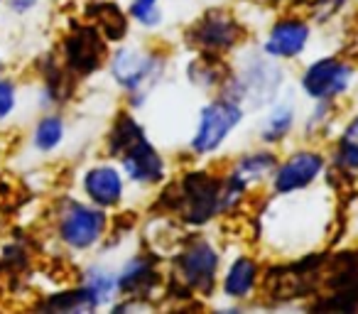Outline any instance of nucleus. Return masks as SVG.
I'll return each instance as SVG.
<instances>
[{
    "label": "nucleus",
    "instance_id": "12",
    "mask_svg": "<svg viewBox=\"0 0 358 314\" xmlns=\"http://www.w3.org/2000/svg\"><path fill=\"white\" fill-rule=\"evenodd\" d=\"M312 25L302 15H282L270 25L260 50L278 62H294L307 52Z\"/></svg>",
    "mask_w": 358,
    "mask_h": 314
},
{
    "label": "nucleus",
    "instance_id": "20",
    "mask_svg": "<svg viewBox=\"0 0 358 314\" xmlns=\"http://www.w3.org/2000/svg\"><path fill=\"white\" fill-rule=\"evenodd\" d=\"M331 162L348 175H358V113L343 123L334 140Z\"/></svg>",
    "mask_w": 358,
    "mask_h": 314
},
{
    "label": "nucleus",
    "instance_id": "11",
    "mask_svg": "<svg viewBox=\"0 0 358 314\" xmlns=\"http://www.w3.org/2000/svg\"><path fill=\"white\" fill-rule=\"evenodd\" d=\"M243 25L231 15L224 8H211L206 10L194 25L187 30V40L194 45L199 52H209V55H229L243 42Z\"/></svg>",
    "mask_w": 358,
    "mask_h": 314
},
{
    "label": "nucleus",
    "instance_id": "21",
    "mask_svg": "<svg viewBox=\"0 0 358 314\" xmlns=\"http://www.w3.org/2000/svg\"><path fill=\"white\" fill-rule=\"evenodd\" d=\"M62 140H64V120H62V115H45L35 128V138H32L35 148L40 152H52V150L59 148Z\"/></svg>",
    "mask_w": 358,
    "mask_h": 314
},
{
    "label": "nucleus",
    "instance_id": "22",
    "mask_svg": "<svg viewBox=\"0 0 358 314\" xmlns=\"http://www.w3.org/2000/svg\"><path fill=\"white\" fill-rule=\"evenodd\" d=\"M128 15L135 25L155 30L162 25V0H130Z\"/></svg>",
    "mask_w": 358,
    "mask_h": 314
},
{
    "label": "nucleus",
    "instance_id": "1",
    "mask_svg": "<svg viewBox=\"0 0 358 314\" xmlns=\"http://www.w3.org/2000/svg\"><path fill=\"white\" fill-rule=\"evenodd\" d=\"M108 155L118 160L125 180L135 187H159L167 180V160L155 148L145 125L130 110L115 115L108 133Z\"/></svg>",
    "mask_w": 358,
    "mask_h": 314
},
{
    "label": "nucleus",
    "instance_id": "8",
    "mask_svg": "<svg viewBox=\"0 0 358 314\" xmlns=\"http://www.w3.org/2000/svg\"><path fill=\"white\" fill-rule=\"evenodd\" d=\"M356 84V66L336 55L309 62L299 74V89L312 101H338Z\"/></svg>",
    "mask_w": 358,
    "mask_h": 314
},
{
    "label": "nucleus",
    "instance_id": "13",
    "mask_svg": "<svg viewBox=\"0 0 358 314\" xmlns=\"http://www.w3.org/2000/svg\"><path fill=\"white\" fill-rule=\"evenodd\" d=\"M125 175L118 165L110 162H99V165L89 167L81 177V190H84L86 199L91 204L101 206V209H115L123 204L125 199Z\"/></svg>",
    "mask_w": 358,
    "mask_h": 314
},
{
    "label": "nucleus",
    "instance_id": "26",
    "mask_svg": "<svg viewBox=\"0 0 358 314\" xmlns=\"http://www.w3.org/2000/svg\"><path fill=\"white\" fill-rule=\"evenodd\" d=\"M37 0H15V3H13V8H15V10H30L32 6H35Z\"/></svg>",
    "mask_w": 358,
    "mask_h": 314
},
{
    "label": "nucleus",
    "instance_id": "25",
    "mask_svg": "<svg viewBox=\"0 0 358 314\" xmlns=\"http://www.w3.org/2000/svg\"><path fill=\"white\" fill-rule=\"evenodd\" d=\"M15 108V84L13 81H0V120L8 118Z\"/></svg>",
    "mask_w": 358,
    "mask_h": 314
},
{
    "label": "nucleus",
    "instance_id": "4",
    "mask_svg": "<svg viewBox=\"0 0 358 314\" xmlns=\"http://www.w3.org/2000/svg\"><path fill=\"white\" fill-rule=\"evenodd\" d=\"M164 201L182 224L194 229L211 224L216 216H221V177L204 170L187 172L179 177Z\"/></svg>",
    "mask_w": 358,
    "mask_h": 314
},
{
    "label": "nucleus",
    "instance_id": "6",
    "mask_svg": "<svg viewBox=\"0 0 358 314\" xmlns=\"http://www.w3.org/2000/svg\"><path fill=\"white\" fill-rule=\"evenodd\" d=\"M278 162V155L268 145L238 155L229 170L221 175V216L238 209L253 187L270 182Z\"/></svg>",
    "mask_w": 358,
    "mask_h": 314
},
{
    "label": "nucleus",
    "instance_id": "9",
    "mask_svg": "<svg viewBox=\"0 0 358 314\" xmlns=\"http://www.w3.org/2000/svg\"><path fill=\"white\" fill-rule=\"evenodd\" d=\"M57 234L71 250H91L108 234L106 209L91 201H66L57 221Z\"/></svg>",
    "mask_w": 358,
    "mask_h": 314
},
{
    "label": "nucleus",
    "instance_id": "23",
    "mask_svg": "<svg viewBox=\"0 0 358 314\" xmlns=\"http://www.w3.org/2000/svg\"><path fill=\"white\" fill-rule=\"evenodd\" d=\"M334 106H336V101H314V108L309 110L307 120H304V133L322 135L324 128L331 123Z\"/></svg>",
    "mask_w": 358,
    "mask_h": 314
},
{
    "label": "nucleus",
    "instance_id": "14",
    "mask_svg": "<svg viewBox=\"0 0 358 314\" xmlns=\"http://www.w3.org/2000/svg\"><path fill=\"white\" fill-rule=\"evenodd\" d=\"M159 273H157V260L150 253H138L123 263L118 270V297L128 299H143L157 290Z\"/></svg>",
    "mask_w": 358,
    "mask_h": 314
},
{
    "label": "nucleus",
    "instance_id": "2",
    "mask_svg": "<svg viewBox=\"0 0 358 314\" xmlns=\"http://www.w3.org/2000/svg\"><path fill=\"white\" fill-rule=\"evenodd\" d=\"M285 66L282 62L268 57L263 50H248L241 55L238 64L229 69L221 94L234 99L248 110L268 108L285 89Z\"/></svg>",
    "mask_w": 358,
    "mask_h": 314
},
{
    "label": "nucleus",
    "instance_id": "18",
    "mask_svg": "<svg viewBox=\"0 0 358 314\" xmlns=\"http://www.w3.org/2000/svg\"><path fill=\"white\" fill-rule=\"evenodd\" d=\"M81 292H84L89 309H99L110 304V299L118 297V273L103 265H94L84 273V283H81Z\"/></svg>",
    "mask_w": 358,
    "mask_h": 314
},
{
    "label": "nucleus",
    "instance_id": "15",
    "mask_svg": "<svg viewBox=\"0 0 358 314\" xmlns=\"http://www.w3.org/2000/svg\"><path fill=\"white\" fill-rule=\"evenodd\" d=\"M260 283V263L248 253H238L234 260H229L224 275L219 278V290L226 299L243 302L253 297Z\"/></svg>",
    "mask_w": 358,
    "mask_h": 314
},
{
    "label": "nucleus",
    "instance_id": "10",
    "mask_svg": "<svg viewBox=\"0 0 358 314\" xmlns=\"http://www.w3.org/2000/svg\"><path fill=\"white\" fill-rule=\"evenodd\" d=\"M327 165L329 160L322 150H294L282 162H278L273 177H270V190H273L275 197H289L297 194V192H307L309 187H314L322 180V175L327 172Z\"/></svg>",
    "mask_w": 358,
    "mask_h": 314
},
{
    "label": "nucleus",
    "instance_id": "24",
    "mask_svg": "<svg viewBox=\"0 0 358 314\" xmlns=\"http://www.w3.org/2000/svg\"><path fill=\"white\" fill-rule=\"evenodd\" d=\"M348 0H309V17L314 22H319V25H324L334 15H338Z\"/></svg>",
    "mask_w": 358,
    "mask_h": 314
},
{
    "label": "nucleus",
    "instance_id": "3",
    "mask_svg": "<svg viewBox=\"0 0 358 314\" xmlns=\"http://www.w3.org/2000/svg\"><path fill=\"white\" fill-rule=\"evenodd\" d=\"M110 76L123 94H128L130 106L138 108L148 101L152 89L164 79L167 57L145 47H118L110 57Z\"/></svg>",
    "mask_w": 358,
    "mask_h": 314
},
{
    "label": "nucleus",
    "instance_id": "17",
    "mask_svg": "<svg viewBox=\"0 0 358 314\" xmlns=\"http://www.w3.org/2000/svg\"><path fill=\"white\" fill-rule=\"evenodd\" d=\"M66 64L79 74H91L103 59V40L94 27H81L64 45Z\"/></svg>",
    "mask_w": 358,
    "mask_h": 314
},
{
    "label": "nucleus",
    "instance_id": "5",
    "mask_svg": "<svg viewBox=\"0 0 358 314\" xmlns=\"http://www.w3.org/2000/svg\"><path fill=\"white\" fill-rule=\"evenodd\" d=\"M172 275L182 287L199 297H214L221 278V253L206 236L182 241L172 255Z\"/></svg>",
    "mask_w": 358,
    "mask_h": 314
},
{
    "label": "nucleus",
    "instance_id": "19",
    "mask_svg": "<svg viewBox=\"0 0 358 314\" xmlns=\"http://www.w3.org/2000/svg\"><path fill=\"white\" fill-rule=\"evenodd\" d=\"M187 76L194 86L204 91L219 89L224 86L226 76H229V66L221 62L219 55H209V52H201L196 59H192L187 64Z\"/></svg>",
    "mask_w": 358,
    "mask_h": 314
},
{
    "label": "nucleus",
    "instance_id": "16",
    "mask_svg": "<svg viewBox=\"0 0 358 314\" xmlns=\"http://www.w3.org/2000/svg\"><path fill=\"white\" fill-rule=\"evenodd\" d=\"M297 125V99L294 94H280L273 104L268 106V113L263 115L258 128V140L260 145H280L282 140L289 138V133Z\"/></svg>",
    "mask_w": 358,
    "mask_h": 314
},
{
    "label": "nucleus",
    "instance_id": "7",
    "mask_svg": "<svg viewBox=\"0 0 358 314\" xmlns=\"http://www.w3.org/2000/svg\"><path fill=\"white\" fill-rule=\"evenodd\" d=\"M245 108L238 106L234 99L221 94L219 99H211L209 104L201 106L199 115H196L194 133L189 138V152L194 157H211L216 155L229 138L234 135V130L243 123Z\"/></svg>",
    "mask_w": 358,
    "mask_h": 314
}]
</instances>
